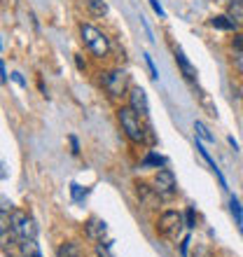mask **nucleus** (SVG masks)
Segmentation results:
<instances>
[{
  "label": "nucleus",
  "instance_id": "obj_26",
  "mask_svg": "<svg viewBox=\"0 0 243 257\" xmlns=\"http://www.w3.org/2000/svg\"><path fill=\"white\" fill-rule=\"evenodd\" d=\"M70 148H73V155H80V143L75 136H70Z\"/></svg>",
  "mask_w": 243,
  "mask_h": 257
},
{
  "label": "nucleus",
  "instance_id": "obj_17",
  "mask_svg": "<svg viewBox=\"0 0 243 257\" xmlns=\"http://www.w3.org/2000/svg\"><path fill=\"white\" fill-rule=\"evenodd\" d=\"M229 17L234 21H243V0H231L229 3Z\"/></svg>",
  "mask_w": 243,
  "mask_h": 257
},
{
  "label": "nucleus",
  "instance_id": "obj_23",
  "mask_svg": "<svg viewBox=\"0 0 243 257\" xmlns=\"http://www.w3.org/2000/svg\"><path fill=\"white\" fill-rule=\"evenodd\" d=\"M194 224H196V220H194V210L189 208L187 213H185V227H189V229H192Z\"/></svg>",
  "mask_w": 243,
  "mask_h": 257
},
{
  "label": "nucleus",
  "instance_id": "obj_24",
  "mask_svg": "<svg viewBox=\"0 0 243 257\" xmlns=\"http://www.w3.org/2000/svg\"><path fill=\"white\" fill-rule=\"evenodd\" d=\"M150 5H152V10H155V12L159 14V17H162V19H164V17H166V14H164V10H162V5H159V3H157V0H150Z\"/></svg>",
  "mask_w": 243,
  "mask_h": 257
},
{
  "label": "nucleus",
  "instance_id": "obj_12",
  "mask_svg": "<svg viewBox=\"0 0 243 257\" xmlns=\"http://www.w3.org/2000/svg\"><path fill=\"white\" fill-rule=\"evenodd\" d=\"M176 61H178V66H180V70H182V75L187 77V80H196V68L192 66V63L187 61V56L182 54L180 49L176 52Z\"/></svg>",
  "mask_w": 243,
  "mask_h": 257
},
{
  "label": "nucleus",
  "instance_id": "obj_10",
  "mask_svg": "<svg viewBox=\"0 0 243 257\" xmlns=\"http://www.w3.org/2000/svg\"><path fill=\"white\" fill-rule=\"evenodd\" d=\"M19 252H21V257H42L40 245L35 243V238H21Z\"/></svg>",
  "mask_w": 243,
  "mask_h": 257
},
{
  "label": "nucleus",
  "instance_id": "obj_8",
  "mask_svg": "<svg viewBox=\"0 0 243 257\" xmlns=\"http://www.w3.org/2000/svg\"><path fill=\"white\" fill-rule=\"evenodd\" d=\"M129 105H131L136 112H141V115H148V112H150L148 94H145L141 87H134V89H131V94H129Z\"/></svg>",
  "mask_w": 243,
  "mask_h": 257
},
{
  "label": "nucleus",
  "instance_id": "obj_28",
  "mask_svg": "<svg viewBox=\"0 0 243 257\" xmlns=\"http://www.w3.org/2000/svg\"><path fill=\"white\" fill-rule=\"evenodd\" d=\"M234 49L243 52V35H236V38H234Z\"/></svg>",
  "mask_w": 243,
  "mask_h": 257
},
{
  "label": "nucleus",
  "instance_id": "obj_31",
  "mask_svg": "<svg viewBox=\"0 0 243 257\" xmlns=\"http://www.w3.org/2000/svg\"><path fill=\"white\" fill-rule=\"evenodd\" d=\"M227 141H229V145H231V148H234V150H238V143L234 141V138H231V136H229V138H227Z\"/></svg>",
  "mask_w": 243,
  "mask_h": 257
},
{
  "label": "nucleus",
  "instance_id": "obj_11",
  "mask_svg": "<svg viewBox=\"0 0 243 257\" xmlns=\"http://www.w3.org/2000/svg\"><path fill=\"white\" fill-rule=\"evenodd\" d=\"M138 196H141L143 201H145V206H150V208H155L157 201H159V194H157L155 187H148V185H138Z\"/></svg>",
  "mask_w": 243,
  "mask_h": 257
},
{
  "label": "nucleus",
  "instance_id": "obj_6",
  "mask_svg": "<svg viewBox=\"0 0 243 257\" xmlns=\"http://www.w3.org/2000/svg\"><path fill=\"white\" fill-rule=\"evenodd\" d=\"M152 187L157 190L159 196H173V192H176V178H173V173L169 169H159V173L152 180Z\"/></svg>",
  "mask_w": 243,
  "mask_h": 257
},
{
  "label": "nucleus",
  "instance_id": "obj_30",
  "mask_svg": "<svg viewBox=\"0 0 243 257\" xmlns=\"http://www.w3.org/2000/svg\"><path fill=\"white\" fill-rule=\"evenodd\" d=\"M194 257H210V255H208V250H203V248H201V250H196Z\"/></svg>",
  "mask_w": 243,
  "mask_h": 257
},
{
  "label": "nucleus",
  "instance_id": "obj_4",
  "mask_svg": "<svg viewBox=\"0 0 243 257\" xmlns=\"http://www.w3.org/2000/svg\"><path fill=\"white\" fill-rule=\"evenodd\" d=\"M103 87L108 91L110 98H117L127 91L129 87V75L124 70H110V73L103 75Z\"/></svg>",
  "mask_w": 243,
  "mask_h": 257
},
{
  "label": "nucleus",
  "instance_id": "obj_15",
  "mask_svg": "<svg viewBox=\"0 0 243 257\" xmlns=\"http://www.w3.org/2000/svg\"><path fill=\"white\" fill-rule=\"evenodd\" d=\"M87 5H89V12L94 17H105L108 14V5L103 0H87Z\"/></svg>",
  "mask_w": 243,
  "mask_h": 257
},
{
  "label": "nucleus",
  "instance_id": "obj_14",
  "mask_svg": "<svg viewBox=\"0 0 243 257\" xmlns=\"http://www.w3.org/2000/svg\"><path fill=\"white\" fill-rule=\"evenodd\" d=\"M210 26L220 28V31H234V28H236V21L231 19V17H213V19H210Z\"/></svg>",
  "mask_w": 243,
  "mask_h": 257
},
{
  "label": "nucleus",
  "instance_id": "obj_3",
  "mask_svg": "<svg viewBox=\"0 0 243 257\" xmlns=\"http://www.w3.org/2000/svg\"><path fill=\"white\" fill-rule=\"evenodd\" d=\"M10 222H12V229L17 231L19 238H35L38 236V224H35L33 217H28L24 210H10Z\"/></svg>",
  "mask_w": 243,
  "mask_h": 257
},
{
  "label": "nucleus",
  "instance_id": "obj_22",
  "mask_svg": "<svg viewBox=\"0 0 243 257\" xmlns=\"http://www.w3.org/2000/svg\"><path fill=\"white\" fill-rule=\"evenodd\" d=\"M145 63H148V68H150L152 80H157V77H159V73H157V66H155V61H152V56H150V54H145Z\"/></svg>",
  "mask_w": 243,
  "mask_h": 257
},
{
  "label": "nucleus",
  "instance_id": "obj_9",
  "mask_svg": "<svg viewBox=\"0 0 243 257\" xmlns=\"http://www.w3.org/2000/svg\"><path fill=\"white\" fill-rule=\"evenodd\" d=\"M105 231H108V224L103 222V220H96V217H91V220L87 222V236L94 238V241H103Z\"/></svg>",
  "mask_w": 243,
  "mask_h": 257
},
{
  "label": "nucleus",
  "instance_id": "obj_5",
  "mask_svg": "<svg viewBox=\"0 0 243 257\" xmlns=\"http://www.w3.org/2000/svg\"><path fill=\"white\" fill-rule=\"evenodd\" d=\"M182 227V215L178 210H166L162 217H159V222H157V231L162 234V236H178V231Z\"/></svg>",
  "mask_w": 243,
  "mask_h": 257
},
{
  "label": "nucleus",
  "instance_id": "obj_29",
  "mask_svg": "<svg viewBox=\"0 0 243 257\" xmlns=\"http://www.w3.org/2000/svg\"><path fill=\"white\" fill-rule=\"evenodd\" d=\"M0 80L7 82V70H5V63H3V61H0Z\"/></svg>",
  "mask_w": 243,
  "mask_h": 257
},
{
  "label": "nucleus",
  "instance_id": "obj_18",
  "mask_svg": "<svg viewBox=\"0 0 243 257\" xmlns=\"http://www.w3.org/2000/svg\"><path fill=\"white\" fill-rule=\"evenodd\" d=\"M164 164H166V159H164V157L155 155V152H150V155L143 159L141 166H143V169H148V166H157V169H159V166H164Z\"/></svg>",
  "mask_w": 243,
  "mask_h": 257
},
{
  "label": "nucleus",
  "instance_id": "obj_32",
  "mask_svg": "<svg viewBox=\"0 0 243 257\" xmlns=\"http://www.w3.org/2000/svg\"><path fill=\"white\" fill-rule=\"evenodd\" d=\"M0 178H5V171H3V166H0Z\"/></svg>",
  "mask_w": 243,
  "mask_h": 257
},
{
  "label": "nucleus",
  "instance_id": "obj_16",
  "mask_svg": "<svg viewBox=\"0 0 243 257\" xmlns=\"http://www.w3.org/2000/svg\"><path fill=\"white\" fill-rule=\"evenodd\" d=\"M194 131H196V136L201 138V141H206V143H215V136L208 131V126L203 122H194Z\"/></svg>",
  "mask_w": 243,
  "mask_h": 257
},
{
  "label": "nucleus",
  "instance_id": "obj_25",
  "mask_svg": "<svg viewBox=\"0 0 243 257\" xmlns=\"http://www.w3.org/2000/svg\"><path fill=\"white\" fill-rule=\"evenodd\" d=\"M189 241H192L189 236L182 238V243H180V255H182V257H187V243H189Z\"/></svg>",
  "mask_w": 243,
  "mask_h": 257
},
{
  "label": "nucleus",
  "instance_id": "obj_19",
  "mask_svg": "<svg viewBox=\"0 0 243 257\" xmlns=\"http://www.w3.org/2000/svg\"><path fill=\"white\" fill-rule=\"evenodd\" d=\"M70 194H73L75 201H84V199H87V194H89V190H84L82 185L73 183V185H70Z\"/></svg>",
  "mask_w": 243,
  "mask_h": 257
},
{
  "label": "nucleus",
  "instance_id": "obj_21",
  "mask_svg": "<svg viewBox=\"0 0 243 257\" xmlns=\"http://www.w3.org/2000/svg\"><path fill=\"white\" fill-rule=\"evenodd\" d=\"M110 245H112L110 241H108V243H103V241H101V243H96V255H98V257H112V252L108 250Z\"/></svg>",
  "mask_w": 243,
  "mask_h": 257
},
{
  "label": "nucleus",
  "instance_id": "obj_7",
  "mask_svg": "<svg viewBox=\"0 0 243 257\" xmlns=\"http://www.w3.org/2000/svg\"><path fill=\"white\" fill-rule=\"evenodd\" d=\"M14 243H17V231L12 229V222H10V215L0 213V248L3 250H12Z\"/></svg>",
  "mask_w": 243,
  "mask_h": 257
},
{
  "label": "nucleus",
  "instance_id": "obj_27",
  "mask_svg": "<svg viewBox=\"0 0 243 257\" xmlns=\"http://www.w3.org/2000/svg\"><path fill=\"white\" fill-rule=\"evenodd\" d=\"M12 80L17 82V84H19V87H26V80H24V77H21V73H12Z\"/></svg>",
  "mask_w": 243,
  "mask_h": 257
},
{
  "label": "nucleus",
  "instance_id": "obj_2",
  "mask_svg": "<svg viewBox=\"0 0 243 257\" xmlns=\"http://www.w3.org/2000/svg\"><path fill=\"white\" fill-rule=\"evenodd\" d=\"M80 35H82V42L89 47V52L96 56V59H103V56H108L110 52V42L108 38L98 31V28L89 26V24H82L80 26Z\"/></svg>",
  "mask_w": 243,
  "mask_h": 257
},
{
  "label": "nucleus",
  "instance_id": "obj_1",
  "mask_svg": "<svg viewBox=\"0 0 243 257\" xmlns=\"http://www.w3.org/2000/svg\"><path fill=\"white\" fill-rule=\"evenodd\" d=\"M117 119H119L122 131L131 138L134 143H143L145 141V126L141 124V117L131 105H122L117 110Z\"/></svg>",
  "mask_w": 243,
  "mask_h": 257
},
{
  "label": "nucleus",
  "instance_id": "obj_20",
  "mask_svg": "<svg viewBox=\"0 0 243 257\" xmlns=\"http://www.w3.org/2000/svg\"><path fill=\"white\" fill-rule=\"evenodd\" d=\"M229 208H231V213H234V217H236V222L241 224L243 222V210H241V203L231 196V201H229Z\"/></svg>",
  "mask_w": 243,
  "mask_h": 257
},
{
  "label": "nucleus",
  "instance_id": "obj_13",
  "mask_svg": "<svg viewBox=\"0 0 243 257\" xmlns=\"http://www.w3.org/2000/svg\"><path fill=\"white\" fill-rule=\"evenodd\" d=\"M82 250L80 245L75 243V241H68V243H61L59 250H56V257H80Z\"/></svg>",
  "mask_w": 243,
  "mask_h": 257
}]
</instances>
